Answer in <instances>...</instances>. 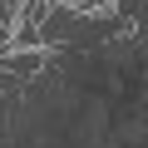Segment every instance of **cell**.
<instances>
[{"instance_id": "cell-1", "label": "cell", "mask_w": 148, "mask_h": 148, "mask_svg": "<svg viewBox=\"0 0 148 148\" xmlns=\"http://www.w3.org/2000/svg\"><path fill=\"white\" fill-rule=\"evenodd\" d=\"M49 64H54V49H5V54H0V69H5L15 84L40 79Z\"/></svg>"}]
</instances>
